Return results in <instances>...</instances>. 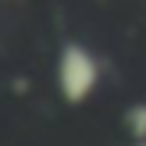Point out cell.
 Here are the masks:
<instances>
[{
  "mask_svg": "<svg viewBox=\"0 0 146 146\" xmlns=\"http://www.w3.org/2000/svg\"><path fill=\"white\" fill-rule=\"evenodd\" d=\"M125 132L128 139H146V100H139V104H132L125 111Z\"/></svg>",
  "mask_w": 146,
  "mask_h": 146,
  "instance_id": "cell-2",
  "label": "cell"
},
{
  "mask_svg": "<svg viewBox=\"0 0 146 146\" xmlns=\"http://www.w3.org/2000/svg\"><path fill=\"white\" fill-rule=\"evenodd\" d=\"M132 146H146V139H135V143H132Z\"/></svg>",
  "mask_w": 146,
  "mask_h": 146,
  "instance_id": "cell-4",
  "label": "cell"
},
{
  "mask_svg": "<svg viewBox=\"0 0 146 146\" xmlns=\"http://www.w3.org/2000/svg\"><path fill=\"white\" fill-rule=\"evenodd\" d=\"M100 75H104V64L89 46H82L75 39H68L61 46V54H57V93H61L64 104H71V107L86 104L96 93Z\"/></svg>",
  "mask_w": 146,
  "mask_h": 146,
  "instance_id": "cell-1",
  "label": "cell"
},
{
  "mask_svg": "<svg viewBox=\"0 0 146 146\" xmlns=\"http://www.w3.org/2000/svg\"><path fill=\"white\" fill-rule=\"evenodd\" d=\"M11 89H14V93H25V89H29V78H14Z\"/></svg>",
  "mask_w": 146,
  "mask_h": 146,
  "instance_id": "cell-3",
  "label": "cell"
}]
</instances>
